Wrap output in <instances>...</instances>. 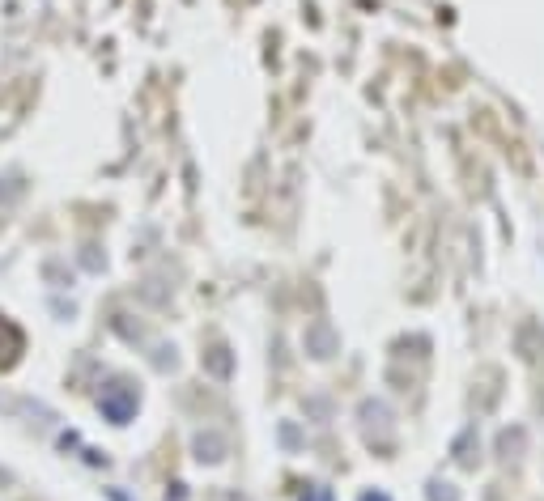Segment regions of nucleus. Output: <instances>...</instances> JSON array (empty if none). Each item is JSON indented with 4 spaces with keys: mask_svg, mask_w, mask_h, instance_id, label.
<instances>
[{
    "mask_svg": "<svg viewBox=\"0 0 544 501\" xmlns=\"http://www.w3.org/2000/svg\"><path fill=\"white\" fill-rule=\"evenodd\" d=\"M361 501H387V497H383V493H366V497H361Z\"/></svg>",
    "mask_w": 544,
    "mask_h": 501,
    "instance_id": "f257e3e1",
    "label": "nucleus"
},
{
    "mask_svg": "<svg viewBox=\"0 0 544 501\" xmlns=\"http://www.w3.org/2000/svg\"><path fill=\"white\" fill-rule=\"evenodd\" d=\"M310 501H332V497H328V493H323V489H319V493H315V497H310Z\"/></svg>",
    "mask_w": 544,
    "mask_h": 501,
    "instance_id": "f03ea898",
    "label": "nucleus"
}]
</instances>
